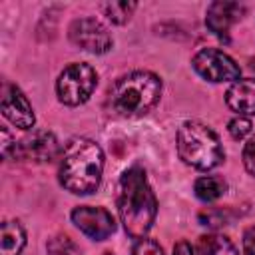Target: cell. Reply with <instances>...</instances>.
I'll use <instances>...</instances> for the list:
<instances>
[{
	"label": "cell",
	"mask_w": 255,
	"mask_h": 255,
	"mask_svg": "<svg viewBox=\"0 0 255 255\" xmlns=\"http://www.w3.org/2000/svg\"><path fill=\"white\" fill-rule=\"evenodd\" d=\"M193 70L207 82L213 84H221V82H237L241 80V70L239 66L233 62V58H229L225 52L217 50V48H205L199 50L193 60H191Z\"/></svg>",
	"instance_id": "cell-6"
},
{
	"label": "cell",
	"mask_w": 255,
	"mask_h": 255,
	"mask_svg": "<svg viewBox=\"0 0 255 255\" xmlns=\"http://www.w3.org/2000/svg\"><path fill=\"white\" fill-rule=\"evenodd\" d=\"M175 143L183 163L195 169H203V171L213 169L225 157V151L217 133L201 122H193V120L183 122L177 129Z\"/></svg>",
	"instance_id": "cell-4"
},
{
	"label": "cell",
	"mask_w": 255,
	"mask_h": 255,
	"mask_svg": "<svg viewBox=\"0 0 255 255\" xmlns=\"http://www.w3.org/2000/svg\"><path fill=\"white\" fill-rule=\"evenodd\" d=\"M225 102L237 116H255V80L233 82L225 94Z\"/></svg>",
	"instance_id": "cell-12"
},
{
	"label": "cell",
	"mask_w": 255,
	"mask_h": 255,
	"mask_svg": "<svg viewBox=\"0 0 255 255\" xmlns=\"http://www.w3.org/2000/svg\"><path fill=\"white\" fill-rule=\"evenodd\" d=\"M173 255H195V251L187 241H179L173 247Z\"/></svg>",
	"instance_id": "cell-21"
},
{
	"label": "cell",
	"mask_w": 255,
	"mask_h": 255,
	"mask_svg": "<svg viewBox=\"0 0 255 255\" xmlns=\"http://www.w3.org/2000/svg\"><path fill=\"white\" fill-rule=\"evenodd\" d=\"M243 251L245 255H255V227H249L243 233Z\"/></svg>",
	"instance_id": "cell-20"
},
{
	"label": "cell",
	"mask_w": 255,
	"mask_h": 255,
	"mask_svg": "<svg viewBox=\"0 0 255 255\" xmlns=\"http://www.w3.org/2000/svg\"><path fill=\"white\" fill-rule=\"evenodd\" d=\"M118 211L129 237L141 239L151 229L157 213V199L141 167H129L122 173Z\"/></svg>",
	"instance_id": "cell-1"
},
{
	"label": "cell",
	"mask_w": 255,
	"mask_h": 255,
	"mask_svg": "<svg viewBox=\"0 0 255 255\" xmlns=\"http://www.w3.org/2000/svg\"><path fill=\"white\" fill-rule=\"evenodd\" d=\"M193 191H195L197 199H201V201H213V199H217L225 191V183L219 177H215V175H203V177L195 179Z\"/></svg>",
	"instance_id": "cell-15"
},
{
	"label": "cell",
	"mask_w": 255,
	"mask_h": 255,
	"mask_svg": "<svg viewBox=\"0 0 255 255\" xmlns=\"http://www.w3.org/2000/svg\"><path fill=\"white\" fill-rule=\"evenodd\" d=\"M0 110L2 116L16 128L20 129H30L34 128V110L30 106V102L26 100V96L16 88V86H6L4 88V96L0 102Z\"/></svg>",
	"instance_id": "cell-10"
},
{
	"label": "cell",
	"mask_w": 255,
	"mask_h": 255,
	"mask_svg": "<svg viewBox=\"0 0 255 255\" xmlns=\"http://www.w3.org/2000/svg\"><path fill=\"white\" fill-rule=\"evenodd\" d=\"M243 165L251 175H255V133L247 139L243 147Z\"/></svg>",
	"instance_id": "cell-19"
},
{
	"label": "cell",
	"mask_w": 255,
	"mask_h": 255,
	"mask_svg": "<svg viewBox=\"0 0 255 255\" xmlns=\"http://www.w3.org/2000/svg\"><path fill=\"white\" fill-rule=\"evenodd\" d=\"M26 245V233L18 221H4L0 231V255H20Z\"/></svg>",
	"instance_id": "cell-13"
},
{
	"label": "cell",
	"mask_w": 255,
	"mask_h": 255,
	"mask_svg": "<svg viewBox=\"0 0 255 255\" xmlns=\"http://www.w3.org/2000/svg\"><path fill=\"white\" fill-rule=\"evenodd\" d=\"M161 96V80L145 70L122 76L110 90V106L122 118H139L153 110Z\"/></svg>",
	"instance_id": "cell-3"
},
{
	"label": "cell",
	"mask_w": 255,
	"mask_h": 255,
	"mask_svg": "<svg viewBox=\"0 0 255 255\" xmlns=\"http://www.w3.org/2000/svg\"><path fill=\"white\" fill-rule=\"evenodd\" d=\"M104 14L108 16V20H112L114 24H124L129 20L131 12L135 10L133 2H108L102 6Z\"/></svg>",
	"instance_id": "cell-16"
},
{
	"label": "cell",
	"mask_w": 255,
	"mask_h": 255,
	"mask_svg": "<svg viewBox=\"0 0 255 255\" xmlns=\"http://www.w3.org/2000/svg\"><path fill=\"white\" fill-rule=\"evenodd\" d=\"M195 255H239L235 245L219 233H209L199 237L197 245H195Z\"/></svg>",
	"instance_id": "cell-14"
},
{
	"label": "cell",
	"mask_w": 255,
	"mask_h": 255,
	"mask_svg": "<svg viewBox=\"0 0 255 255\" xmlns=\"http://www.w3.org/2000/svg\"><path fill=\"white\" fill-rule=\"evenodd\" d=\"M251 120L245 118V116H235L229 124H227V131L231 133L233 139H243L245 135L251 133Z\"/></svg>",
	"instance_id": "cell-17"
},
{
	"label": "cell",
	"mask_w": 255,
	"mask_h": 255,
	"mask_svg": "<svg viewBox=\"0 0 255 255\" xmlns=\"http://www.w3.org/2000/svg\"><path fill=\"white\" fill-rule=\"evenodd\" d=\"M2 137H4V143H2V153L4 157H8L10 153V147L14 149V155L16 157H22V159H34V161H50L56 157L58 153V141L52 133L48 131H36L32 133L30 137H24L22 141H10V135L6 129H2Z\"/></svg>",
	"instance_id": "cell-7"
},
{
	"label": "cell",
	"mask_w": 255,
	"mask_h": 255,
	"mask_svg": "<svg viewBox=\"0 0 255 255\" xmlns=\"http://www.w3.org/2000/svg\"><path fill=\"white\" fill-rule=\"evenodd\" d=\"M245 8L239 2H213L207 8V16H205V24L207 28L217 36V38H227L231 26L243 16Z\"/></svg>",
	"instance_id": "cell-11"
},
{
	"label": "cell",
	"mask_w": 255,
	"mask_h": 255,
	"mask_svg": "<svg viewBox=\"0 0 255 255\" xmlns=\"http://www.w3.org/2000/svg\"><path fill=\"white\" fill-rule=\"evenodd\" d=\"M74 225L94 241H104L116 231V221L112 213L104 207L80 205L72 211Z\"/></svg>",
	"instance_id": "cell-9"
},
{
	"label": "cell",
	"mask_w": 255,
	"mask_h": 255,
	"mask_svg": "<svg viewBox=\"0 0 255 255\" xmlns=\"http://www.w3.org/2000/svg\"><path fill=\"white\" fill-rule=\"evenodd\" d=\"M70 40L84 52L90 54H106L114 46V38L108 28L96 18H78L70 26Z\"/></svg>",
	"instance_id": "cell-8"
},
{
	"label": "cell",
	"mask_w": 255,
	"mask_h": 255,
	"mask_svg": "<svg viewBox=\"0 0 255 255\" xmlns=\"http://www.w3.org/2000/svg\"><path fill=\"white\" fill-rule=\"evenodd\" d=\"M98 84V74L90 64L76 62L62 70L56 80L58 100L66 106H80L90 100Z\"/></svg>",
	"instance_id": "cell-5"
},
{
	"label": "cell",
	"mask_w": 255,
	"mask_h": 255,
	"mask_svg": "<svg viewBox=\"0 0 255 255\" xmlns=\"http://www.w3.org/2000/svg\"><path fill=\"white\" fill-rule=\"evenodd\" d=\"M104 171V151L88 137L72 139L60 161V183L78 195H88L98 189Z\"/></svg>",
	"instance_id": "cell-2"
},
{
	"label": "cell",
	"mask_w": 255,
	"mask_h": 255,
	"mask_svg": "<svg viewBox=\"0 0 255 255\" xmlns=\"http://www.w3.org/2000/svg\"><path fill=\"white\" fill-rule=\"evenodd\" d=\"M133 255H163V251H161V247L153 239L141 237V239H135Z\"/></svg>",
	"instance_id": "cell-18"
}]
</instances>
